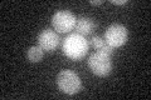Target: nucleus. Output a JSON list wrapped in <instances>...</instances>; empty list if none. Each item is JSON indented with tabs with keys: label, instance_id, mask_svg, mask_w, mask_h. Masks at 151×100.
Masks as SVG:
<instances>
[{
	"label": "nucleus",
	"instance_id": "f257e3e1",
	"mask_svg": "<svg viewBox=\"0 0 151 100\" xmlns=\"http://www.w3.org/2000/svg\"><path fill=\"white\" fill-rule=\"evenodd\" d=\"M88 40L78 33L69 34L63 40L62 50L63 54L70 60H81L88 53Z\"/></svg>",
	"mask_w": 151,
	"mask_h": 100
},
{
	"label": "nucleus",
	"instance_id": "f03ea898",
	"mask_svg": "<svg viewBox=\"0 0 151 100\" xmlns=\"http://www.w3.org/2000/svg\"><path fill=\"white\" fill-rule=\"evenodd\" d=\"M57 84L59 90L68 95L77 94L82 88L81 79L72 70H62L57 77Z\"/></svg>",
	"mask_w": 151,
	"mask_h": 100
},
{
	"label": "nucleus",
	"instance_id": "7ed1b4c3",
	"mask_svg": "<svg viewBox=\"0 0 151 100\" xmlns=\"http://www.w3.org/2000/svg\"><path fill=\"white\" fill-rule=\"evenodd\" d=\"M88 66L97 77H107L112 70L111 56L102 51H96L88 58Z\"/></svg>",
	"mask_w": 151,
	"mask_h": 100
},
{
	"label": "nucleus",
	"instance_id": "20e7f679",
	"mask_svg": "<svg viewBox=\"0 0 151 100\" xmlns=\"http://www.w3.org/2000/svg\"><path fill=\"white\" fill-rule=\"evenodd\" d=\"M127 38H129V31L121 24H112L105 33V41L113 49L125 45Z\"/></svg>",
	"mask_w": 151,
	"mask_h": 100
},
{
	"label": "nucleus",
	"instance_id": "39448f33",
	"mask_svg": "<svg viewBox=\"0 0 151 100\" xmlns=\"http://www.w3.org/2000/svg\"><path fill=\"white\" fill-rule=\"evenodd\" d=\"M76 21H77L76 16L68 10L57 11L52 18V25H53L54 30L59 34L69 33L70 30H73L76 26Z\"/></svg>",
	"mask_w": 151,
	"mask_h": 100
},
{
	"label": "nucleus",
	"instance_id": "423d86ee",
	"mask_svg": "<svg viewBox=\"0 0 151 100\" xmlns=\"http://www.w3.org/2000/svg\"><path fill=\"white\" fill-rule=\"evenodd\" d=\"M59 41V35L52 29H44L38 35V44H39L38 46H40L47 53L54 51L58 48Z\"/></svg>",
	"mask_w": 151,
	"mask_h": 100
},
{
	"label": "nucleus",
	"instance_id": "0eeeda50",
	"mask_svg": "<svg viewBox=\"0 0 151 100\" xmlns=\"http://www.w3.org/2000/svg\"><path fill=\"white\" fill-rule=\"evenodd\" d=\"M74 29H76V33L86 36V35L92 34V33L94 31V29H96V23L89 18L81 16V18L77 19V21H76Z\"/></svg>",
	"mask_w": 151,
	"mask_h": 100
},
{
	"label": "nucleus",
	"instance_id": "6e6552de",
	"mask_svg": "<svg viewBox=\"0 0 151 100\" xmlns=\"http://www.w3.org/2000/svg\"><path fill=\"white\" fill-rule=\"evenodd\" d=\"M44 50L40 46H30L27 51V58L30 63H39L43 59Z\"/></svg>",
	"mask_w": 151,
	"mask_h": 100
},
{
	"label": "nucleus",
	"instance_id": "1a4fd4ad",
	"mask_svg": "<svg viewBox=\"0 0 151 100\" xmlns=\"http://www.w3.org/2000/svg\"><path fill=\"white\" fill-rule=\"evenodd\" d=\"M89 41H91V45L94 48V49H97L98 51L102 50V49H103V46L107 44V43L105 41V39H102L101 36H93Z\"/></svg>",
	"mask_w": 151,
	"mask_h": 100
},
{
	"label": "nucleus",
	"instance_id": "9d476101",
	"mask_svg": "<svg viewBox=\"0 0 151 100\" xmlns=\"http://www.w3.org/2000/svg\"><path fill=\"white\" fill-rule=\"evenodd\" d=\"M111 3L115 5H125L127 4V0H111Z\"/></svg>",
	"mask_w": 151,
	"mask_h": 100
},
{
	"label": "nucleus",
	"instance_id": "9b49d317",
	"mask_svg": "<svg viewBox=\"0 0 151 100\" xmlns=\"http://www.w3.org/2000/svg\"><path fill=\"white\" fill-rule=\"evenodd\" d=\"M103 1L102 0H96V1H94V0H91V1H89V4H92V5H101Z\"/></svg>",
	"mask_w": 151,
	"mask_h": 100
}]
</instances>
